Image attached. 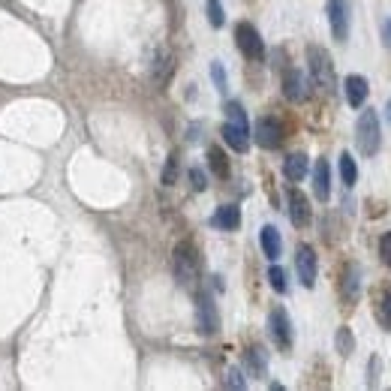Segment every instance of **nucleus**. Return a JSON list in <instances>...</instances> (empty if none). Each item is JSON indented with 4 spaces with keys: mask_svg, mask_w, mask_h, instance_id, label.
I'll use <instances>...</instances> for the list:
<instances>
[{
    "mask_svg": "<svg viewBox=\"0 0 391 391\" xmlns=\"http://www.w3.org/2000/svg\"><path fill=\"white\" fill-rule=\"evenodd\" d=\"M199 274H202V259H199V250L193 241H181L175 247V277L184 289H196L199 283Z\"/></svg>",
    "mask_w": 391,
    "mask_h": 391,
    "instance_id": "1",
    "label": "nucleus"
},
{
    "mask_svg": "<svg viewBox=\"0 0 391 391\" xmlns=\"http://www.w3.org/2000/svg\"><path fill=\"white\" fill-rule=\"evenodd\" d=\"M307 67H310V79L316 82V87H322L325 94H331L337 87L334 60L322 45H307Z\"/></svg>",
    "mask_w": 391,
    "mask_h": 391,
    "instance_id": "2",
    "label": "nucleus"
},
{
    "mask_svg": "<svg viewBox=\"0 0 391 391\" xmlns=\"http://www.w3.org/2000/svg\"><path fill=\"white\" fill-rule=\"evenodd\" d=\"M356 142L364 157H376L382 148V133H380V115L373 109H364L356 123Z\"/></svg>",
    "mask_w": 391,
    "mask_h": 391,
    "instance_id": "3",
    "label": "nucleus"
},
{
    "mask_svg": "<svg viewBox=\"0 0 391 391\" xmlns=\"http://www.w3.org/2000/svg\"><path fill=\"white\" fill-rule=\"evenodd\" d=\"M235 45L247 60H262L265 57V43H262V33L253 28L250 21H241L235 28Z\"/></svg>",
    "mask_w": 391,
    "mask_h": 391,
    "instance_id": "4",
    "label": "nucleus"
},
{
    "mask_svg": "<svg viewBox=\"0 0 391 391\" xmlns=\"http://www.w3.org/2000/svg\"><path fill=\"white\" fill-rule=\"evenodd\" d=\"M295 271H298V280L304 289L316 286V274H319V259H316V250L310 244H301L298 253H295Z\"/></svg>",
    "mask_w": 391,
    "mask_h": 391,
    "instance_id": "5",
    "label": "nucleus"
},
{
    "mask_svg": "<svg viewBox=\"0 0 391 391\" xmlns=\"http://www.w3.org/2000/svg\"><path fill=\"white\" fill-rule=\"evenodd\" d=\"M253 138L256 145L265 150H277L283 145V123L277 118H259L256 127H253Z\"/></svg>",
    "mask_w": 391,
    "mask_h": 391,
    "instance_id": "6",
    "label": "nucleus"
},
{
    "mask_svg": "<svg viewBox=\"0 0 391 391\" xmlns=\"http://www.w3.org/2000/svg\"><path fill=\"white\" fill-rule=\"evenodd\" d=\"M196 325H199V331L205 337H214L220 331V313H217V304H214L211 295H199V301H196Z\"/></svg>",
    "mask_w": 391,
    "mask_h": 391,
    "instance_id": "7",
    "label": "nucleus"
},
{
    "mask_svg": "<svg viewBox=\"0 0 391 391\" xmlns=\"http://www.w3.org/2000/svg\"><path fill=\"white\" fill-rule=\"evenodd\" d=\"M268 328H271V337H274V343L280 346V349H292V319H289V313L283 307H274L271 310V316H268Z\"/></svg>",
    "mask_w": 391,
    "mask_h": 391,
    "instance_id": "8",
    "label": "nucleus"
},
{
    "mask_svg": "<svg viewBox=\"0 0 391 391\" xmlns=\"http://www.w3.org/2000/svg\"><path fill=\"white\" fill-rule=\"evenodd\" d=\"M328 24L337 43L349 40V0H328Z\"/></svg>",
    "mask_w": 391,
    "mask_h": 391,
    "instance_id": "9",
    "label": "nucleus"
},
{
    "mask_svg": "<svg viewBox=\"0 0 391 391\" xmlns=\"http://www.w3.org/2000/svg\"><path fill=\"white\" fill-rule=\"evenodd\" d=\"M283 97L289 103H307L310 99V82L301 70H286L283 72Z\"/></svg>",
    "mask_w": 391,
    "mask_h": 391,
    "instance_id": "10",
    "label": "nucleus"
},
{
    "mask_svg": "<svg viewBox=\"0 0 391 391\" xmlns=\"http://www.w3.org/2000/svg\"><path fill=\"white\" fill-rule=\"evenodd\" d=\"M289 220H292V226H298V229H304V226H310L313 214H310V199L301 193V190H289Z\"/></svg>",
    "mask_w": 391,
    "mask_h": 391,
    "instance_id": "11",
    "label": "nucleus"
},
{
    "mask_svg": "<svg viewBox=\"0 0 391 391\" xmlns=\"http://www.w3.org/2000/svg\"><path fill=\"white\" fill-rule=\"evenodd\" d=\"M340 298L346 301V304H356L361 298V268L356 262H349L343 268V280H340Z\"/></svg>",
    "mask_w": 391,
    "mask_h": 391,
    "instance_id": "12",
    "label": "nucleus"
},
{
    "mask_svg": "<svg viewBox=\"0 0 391 391\" xmlns=\"http://www.w3.org/2000/svg\"><path fill=\"white\" fill-rule=\"evenodd\" d=\"M343 91H346V103L352 109H361L364 103H368V94H370V84L364 75H346V82H343Z\"/></svg>",
    "mask_w": 391,
    "mask_h": 391,
    "instance_id": "13",
    "label": "nucleus"
},
{
    "mask_svg": "<svg viewBox=\"0 0 391 391\" xmlns=\"http://www.w3.org/2000/svg\"><path fill=\"white\" fill-rule=\"evenodd\" d=\"M223 138H226V145H229L232 150L244 154V150L250 148V123L226 121V123H223Z\"/></svg>",
    "mask_w": 391,
    "mask_h": 391,
    "instance_id": "14",
    "label": "nucleus"
},
{
    "mask_svg": "<svg viewBox=\"0 0 391 391\" xmlns=\"http://www.w3.org/2000/svg\"><path fill=\"white\" fill-rule=\"evenodd\" d=\"M313 196L319 202H328V196H331V166H328V160H316V166H313Z\"/></svg>",
    "mask_w": 391,
    "mask_h": 391,
    "instance_id": "15",
    "label": "nucleus"
},
{
    "mask_svg": "<svg viewBox=\"0 0 391 391\" xmlns=\"http://www.w3.org/2000/svg\"><path fill=\"white\" fill-rule=\"evenodd\" d=\"M211 226L214 229H223V232H235L238 226H241V208L238 205H223L214 211V217H211Z\"/></svg>",
    "mask_w": 391,
    "mask_h": 391,
    "instance_id": "16",
    "label": "nucleus"
},
{
    "mask_svg": "<svg viewBox=\"0 0 391 391\" xmlns=\"http://www.w3.org/2000/svg\"><path fill=\"white\" fill-rule=\"evenodd\" d=\"M259 244H262V253L268 256L271 262H277V259H280L283 241H280V232H277L274 226H262V232H259Z\"/></svg>",
    "mask_w": 391,
    "mask_h": 391,
    "instance_id": "17",
    "label": "nucleus"
},
{
    "mask_svg": "<svg viewBox=\"0 0 391 391\" xmlns=\"http://www.w3.org/2000/svg\"><path fill=\"white\" fill-rule=\"evenodd\" d=\"M307 169H310L307 154H289V157L283 160V175H286V181H292V184L304 178Z\"/></svg>",
    "mask_w": 391,
    "mask_h": 391,
    "instance_id": "18",
    "label": "nucleus"
},
{
    "mask_svg": "<svg viewBox=\"0 0 391 391\" xmlns=\"http://www.w3.org/2000/svg\"><path fill=\"white\" fill-rule=\"evenodd\" d=\"M208 166H211V172L217 175V178H229V160H226L223 148H217V145L208 148Z\"/></svg>",
    "mask_w": 391,
    "mask_h": 391,
    "instance_id": "19",
    "label": "nucleus"
},
{
    "mask_svg": "<svg viewBox=\"0 0 391 391\" xmlns=\"http://www.w3.org/2000/svg\"><path fill=\"white\" fill-rule=\"evenodd\" d=\"M373 313H376V322H380V325L385 328V331H391V292H388V289L376 295V307H373Z\"/></svg>",
    "mask_w": 391,
    "mask_h": 391,
    "instance_id": "20",
    "label": "nucleus"
},
{
    "mask_svg": "<svg viewBox=\"0 0 391 391\" xmlns=\"http://www.w3.org/2000/svg\"><path fill=\"white\" fill-rule=\"evenodd\" d=\"M247 368H250V373L253 376H265L268 373V358H265V349H259V346H253V349H247Z\"/></svg>",
    "mask_w": 391,
    "mask_h": 391,
    "instance_id": "21",
    "label": "nucleus"
},
{
    "mask_svg": "<svg viewBox=\"0 0 391 391\" xmlns=\"http://www.w3.org/2000/svg\"><path fill=\"white\" fill-rule=\"evenodd\" d=\"M340 178H343L346 187H356L358 166H356V160H352V154H340Z\"/></svg>",
    "mask_w": 391,
    "mask_h": 391,
    "instance_id": "22",
    "label": "nucleus"
},
{
    "mask_svg": "<svg viewBox=\"0 0 391 391\" xmlns=\"http://www.w3.org/2000/svg\"><path fill=\"white\" fill-rule=\"evenodd\" d=\"M268 283H271V289L277 295L289 292V277H286V271L280 268V265H271V268H268Z\"/></svg>",
    "mask_w": 391,
    "mask_h": 391,
    "instance_id": "23",
    "label": "nucleus"
},
{
    "mask_svg": "<svg viewBox=\"0 0 391 391\" xmlns=\"http://www.w3.org/2000/svg\"><path fill=\"white\" fill-rule=\"evenodd\" d=\"M334 343H337V352H340V356H352V349H356V340H352V331H349L346 325L337 328Z\"/></svg>",
    "mask_w": 391,
    "mask_h": 391,
    "instance_id": "24",
    "label": "nucleus"
},
{
    "mask_svg": "<svg viewBox=\"0 0 391 391\" xmlns=\"http://www.w3.org/2000/svg\"><path fill=\"white\" fill-rule=\"evenodd\" d=\"M154 75H157V84H166L169 82V75H172V55L169 52H160Z\"/></svg>",
    "mask_w": 391,
    "mask_h": 391,
    "instance_id": "25",
    "label": "nucleus"
},
{
    "mask_svg": "<svg viewBox=\"0 0 391 391\" xmlns=\"http://www.w3.org/2000/svg\"><path fill=\"white\" fill-rule=\"evenodd\" d=\"M208 21H211V28H223L226 24V12L220 0H208Z\"/></svg>",
    "mask_w": 391,
    "mask_h": 391,
    "instance_id": "26",
    "label": "nucleus"
},
{
    "mask_svg": "<svg viewBox=\"0 0 391 391\" xmlns=\"http://www.w3.org/2000/svg\"><path fill=\"white\" fill-rule=\"evenodd\" d=\"M226 121H235V123H250V121H247V111H244V106L238 103V99H229V103H226Z\"/></svg>",
    "mask_w": 391,
    "mask_h": 391,
    "instance_id": "27",
    "label": "nucleus"
},
{
    "mask_svg": "<svg viewBox=\"0 0 391 391\" xmlns=\"http://www.w3.org/2000/svg\"><path fill=\"white\" fill-rule=\"evenodd\" d=\"M175 181H178V154H172L166 160V169H163V184L172 187Z\"/></svg>",
    "mask_w": 391,
    "mask_h": 391,
    "instance_id": "28",
    "label": "nucleus"
},
{
    "mask_svg": "<svg viewBox=\"0 0 391 391\" xmlns=\"http://www.w3.org/2000/svg\"><path fill=\"white\" fill-rule=\"evenodd\" d=\"M223 385H226V388H238V391H241V388H247V380H244V373L238 370V368H229V370H226Z\"/></svg>",
    "mask_w": 391,
    "mask_h": 391,
    "instance_id": "29",
    "label": "nucleus"
},
{
    "mask_svg": "<svg viewBox=\"0 0 391 391\" xmlns=\"http://www.w3.org/2000/svg\"><path fill=\"white\" fill-rule=\"evenodd\" d=\"M211 79H214V87H217L220 94H226V70H223L220 60H214L211 64Z\"/></svg>",
    "mask_w": 391,
    "mask_h": 391,
    "instance_id": "30",
    "label": "nucleus"
},
{
    "mask_svg": "<svg viewBox=\"0 0 391 391\" xmlns=\"http://www.w3.org/2000/svg\"><path fill=\"white\" fill-rule=\"evenodd\" d=\"M187 175H190V184H193L196 193H205L208 190V178H205V172H202V169H190Z\"/></svg>",
    "mask_w": 391,
    "mask_h": 391,
    "instance_id": "31",
    "label": "nucleus"
},
{
    "mask_svg": "<svg viewBox=\"0 0 391 391\" xmlns=\"http://www.w3.org/2000/svg\"><path fill=\"white\" fill-rule=\"evenodd\" d=\"M380 256H382V262L391 268V232L382 235V241H380Z\"/></svg>",
    "mask_w": 391,
    "mask_h": 391,
    "instance_id": "32",
    "label": "nucleus"
},
{
    "mask_svg": "<svg viewBox=\"0 0 391 391\" xmlns=\"http://www.w3.org/2000/svg\"><path fill=\"white\" fill-rule=\"evenodd\" d=\"M382 40H385V45L391 48V18L382 24Z\"/></svg>",
    "mask_w": 391,
    "mask_h": 391,
    "instance_id": "33",
    "label": "nucleus"
},
{
    "mask_svg": "<svg viewBox=\"0 0 391 391\" xmlns=\"http://www.w3.org/2000/svg\"><path fill=\"white\" fill-rule=\"evenodd\" d=\"M376 364H380V358H370V380H368V385H376Z\"/></svg>",
    "mask_w": 391,
    "mask_h": 391,
    "instance_id": "34",
    "label": "nucleus"
},
{
    "mask_svg": "<svg viewBox=\"0 0 391 391\" xmlns=\"http://www.w3.org/2000/svg\"><path fill=\"white\" fill-rule=\"evenodd\" d=\"M388 121H391V99H388Z\"/></svg>",
    "mask_w": 391,
    "mask_h": 391,
    "instance_id": "35",
    "label": "nucleus"
}]
</instances>
